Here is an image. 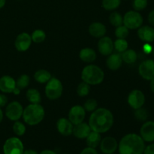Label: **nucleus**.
I'll list each match as a JSON object with an SVG mask.
<instances>
[{"label":"nucleus","mask_w":154,"mask_h":154,"mask_svg":"<svg viewBox=\"0 0 154 154\" xmlns=\"http://www.w3.org/2000/svg\"><path fill=\"white\" fill-rule=\"evenodd\" d=\"M63 84L56 78H51L45 87V95L51 100L59 99L63 94Z\"/></svg>","instance_id":"obj_5"},{"label":"nucleus","mask_w":154,"mask_h":154,"mask_svg":"<svg viewBox=\"0 0 154 154\" xmlns=\"http://www.w3.org/2000/svg\"><path fill=\"white\" fill-rule=\"evenodd\" d=\"M45 109L40 104H30L26 107L23 112V118L29 126L40 123L45 117Z\"/></svg>","instance_id":"obj_3"},{"label":"nucleus","mask_w":154,"mask_h":154,"mask_svg":"<svg viewBox=\"0 0 154 154\" xmlns=\"http://www.w3.org/2000/svg\"><path fill=\"white\" fill-rule=\"evenodd\" d=\"M32 43V38L28 33L22 32L15 39L14 46L18 51H26L29 48Z\"/></svg>","instance_id":"obj_14"},{"label":"nucleus","mask_w":154,"mask_h":154,"mask_svg":"<svg viewBox=\"0 0 154 154\" xmlns=\"http://www.w3.org/2000/svg\"><path fill=\"white\" fill-rule=\"evenodd\" d=\"M121 0H102V7L107 11H114L120 6Z\"/></svg>","instance_id":"obj_28"},{"label":"nucleus","mask_w":154,"mask_h":154,"mask_svg":"<svg viewBox=\"0 0 154 154\" xmlns=\"http://www.w3.org/2000/svg\"><path fill=\"white\" fill-rule=\"evenodd\" d=\"M147 20H148V22L150 23V25L153 26H154V10L151 11L149 13Z\"/></svg>","instance_id":"obj_42"},{"label":"nucleus","mask_w":154,"mask_h":154,"mask_svg":"<svg viewBox=\"0 0 154 154\" xmlns=\"http://www.w3.org/2000/svg\"><path fill=\"white\" fill-rule=\"evenodd\" d=\"M99 147L103 154H113L118 148V143L113 137H105L101 141Z\"/></svg>","instance_id":"obj_12"},{"label":"nucleus","mask_w":154,"mask_h":154,"mask_svg":"<svg viewBox=\"0 0 154 154\" xmlns=\"http://www.w3.org/2000/svg\"><path fill=\"white\" fill-rule=\"evenodd\" d=\"M12 93H13L14 95H17H17H19L20 93V90L19 88H17V87H16V88L14 90V91L12 92Z\"/></svg>","instance_id":"obj_45"},{"label":"nucleus","mask_w":154,"mask_h":154,"mask_svg":"<svg viewBox=\"0 0 154 154\" xmlns=\"http://www.w3.org/2000/svg\"><path fill=\"white\" fill-rule=\"evenodd\" d=\"M30 78L27 75H22L18 78L16 81V87L20 90L26 88L29 84Z\"/></svg>","instance_id":"obj_29"},{"label":"nucleus","mask_w":154,"mask_h":154,"mask_svg":"<svg viewBox=\"0 0 154 154\" xmlns=\"http://www.w3.org/2000/svg\"><path fill=\"white\" fill-rule=\"evenodd\" d=\"M51 78L52 77H51V73L45 69L38 70L34 75L35 80L40 84H45V83L48 82Z\"/></svg>","instance_id":"obj_24"},{"label":"nucleus","mask_w":154,"mask_h":154,"mask_svg":"<svg viewBox=\"0 0 154 154\" xmlns=\"http://www.w3.org/2000/svg\"><path fill=\"white\" fill-rule=\"evenodd\" d=\"M3 120V112L2 111L1 108H0V123H1V122Z\"/></svg>","instance_id":"obj_48"},{"label":"nucleus","mask_w":154,"mask_h":154,"mask_svg":"<svg viewBox=\"0 0 154 154\" xmlns=\"http://www.w3.org/2000/svg\"><path fill=\"white\" fill-rule=\"evenodd\" d=\"M98 106V103L96 99H90L84 103V108L87 111H94Z\"/></svg>","instance_id":"obj_37"},{"label":"nucleus","mask_w":154,"mask_h":154,"mask_svg":"<svg viewBox=\"0 0 154 154\" xmlns=\"http://www.w3.org/2000/svg\"><path fill=\"white\" fill-rule=\"evenodd\" d=\"M26 99L31 104H40L42 97L38 90L36 89H29L26 92Z\"/></svg>","instance_id":"obj_25"},{"label":"nucleus","mask_w":154,"mask_h":154,"mask_svg":"<svg viewBox=\"0 0 154 154\" xmlns=\"http://www.w3.org/2000/svg\"><path fill=\"white\" fill-rule=\"evenodd\" d=\"M101 141H102L101 134L99 132H94V131H91L88 136L86 138L87 147H92V148L96 149V147H99Z\"/></svg>","instance_id":"obj_22"},{"label":"nucleus","mask_w":154,"mask_h":154,"mask_svg":"<svg viewBox=\"0 0 154 154\" xmlns=\"http://www.w3.org/2000/svg\"><path fill=\"white\" fill-rule=\"evenodd\" d=\"M129 29L125 26L124 25H121L117 26L115 30V35L117 38L125 39L129 35Z\"/></svg>","instance_id":"obj_33"},{"label":"nucleus","mask_w":154,"mask_h":154,"mask_svg":"<svg viewBox=\"0 0 154 154\" xmlns=\"http://www.w3.org/2000/svg\"><path fill=\"white\" fill-rule=\"evenodd\" d=\"M122 60L123 62H125L127 64H132L135 63L138 58L137 53L134 50H126L124 52L122 53L121 54Z\"/></svg>","instance_id":"obj_26"},{"label":"nucleus","mask_w":154,"mask_h":154,"mask_svg":"<svg viewBox=\"0 0 154 154\" xmlns=\"http://www.w3.org/2000/svg\"><path fill=\"white\" fill-rule=\"evenodd\" d=\"M13 131L17 136H22L26 132V126L21 122L16 121L13 126Z\"/></svg>","instance_id":"obj_34"},{"label":"nucleus","mask_w":154,"mask_h":154,"mask_svg":"<svg viewBox=\"0 0 154 154\" xmlns=\"http://www.w3.org/2000/svg\"><path fill=\"white\" fill-rule=\"evenodd\" d=\"M73 127V124L71 123L70 120L64 117L59 119L57 123V130L63 136H69L72 135Z\"/></svg>","instance_id":"obj_16"},{"label":"nucleus","mask_w":154,"mask_h":154,"mask_svg":"<svg viewBox=\"0 0 154 154\" xmlns=\"http://www.w3.org/2000/svg\"><path fill=\"white\" fill-rule=\"evenodd\" d=\"M63 154H69V153H63Z\"/></svg>","instance_id":"obj_50"},{"label":"nucleus","mask_w":154,"mask_h":154,"mask_svg":"<svg viewBox=\"0 0 154 154\" xmlns=\"http://www.w3.org/2000/svg\"><path fill=\"white\" fill-rule=\"evenodd\" d=\"M90 87L88 84L84 82L83 81L82 83L79 84L78 86V88H77V93L79 96L81 97H84V96H87V95L90 93Z\"/></svg>","instance_id":"obj_32"},{"label":"nucleus","mask_w":154,"mask_h":154,"mask_svg":"<svg viewBox=\"0 0 154 154\" xmlns=\"http://www.w3.org/2000/svg\"><path fill=\"white\" fill-rule=\"evenodd\" d=\"M135 117L139 121H145L148 117V113H147V110L142 108L141 107V108L135 110Z\"/></svg>","instance_id":"obj_35"},{"label":"nucleus","mask_w":154,"mask_h":154,"mask_svg":"<svg viewBox=\"0 0 154 154\" xmlns=\"http://www.w3.org/2000/svg\"><path fill=\"white\" fill-rule=\"evenodd\" d=\"M109 20L111 25L114 26L116 27L120 26L123 24V17H122V15L118 12L114 11L110 15Z\"/></svg>","instance_id":"obj_27"},{"label":"nucleus","mask_w":154,"mask_h":154,"mask_svg":"<svg viewBox=\"0 0 154 154\" xmlns=\"http://www.w3.org/2000/svg\"><path fill=\"white\" fill-rule=\"evenodd\" d=\"M114 124V116L109 110L101 108L95 110L89 119V126L92 131L105 133L111 129Z\"/></svg>","instance_id":"obj_1"},{"label":"nucleus","mask_w":154,"mask_h":154,"mask_svg":"<svg viewBox=\"0 0 154 154\" xmlns=\"http://www.w3.org/2000/svg\"><path fill=\"white\" fill-rule=\"evenodd\" d=\"M106 27L100 22H95L90 24L89 26V33L93 37L102 38L106 34Z\"/></svg>","instance_id":"obj_20"},{"label":"nucleus","mask_w":154,"mask_h":154,"mask_svg":"<svg viewBox=\"0 0 154 154\" xmlns=\"http://www.w3.org/2000/svg\"><path fill=\"white\" fill-rule=\"evenodd\" d=\"M123 63L121 54H111L106 60V65L108 69L112 71H116L120 69Z\"/></svg>","instance_id":"obj_21"},{"label":"nucleus","mask_w":154,"mask_h":154,"mask_svg":"<svg viewBox=\"0 0 154 154\" xmlns=\"http://www.w3.org/2000/svg\"><path fill=\"white\" fill-rule=\"evenodd\" d=\"M147 3H148L147 0H134L132 6L135 11H139L144 10L147 7Z\"/></svg>","instance_id":"obj_36"},{"label":"nucleus","mask_w":154,"mask_h":154,"mask_svg":"<svg viewBox=\"0 0 154 154\" xmlns=\"http://www.w3.org/2000/svg\"><path fill=\"white\" fill-rule=\"evenodd\" d=\"M114 48L118 53H123L128 48V42L125 39L117 38L114 43Z\"/></svg>","instance_id":"obj_31"},{"label":"nucleus","mask_w":154,"mask_h":154,"mask_svg":"<svg viewBox=\"0 0 154 154\" xmlns=\"http://www.w3.org/2000/svg\"><path fill=\"white\" fill-rule=\"evenodd\" d=\"M8 102V98L5 95L0 94V108L5 106Z\"/></svg>","instance_id":"obj_40"},{"label":"nucleus","mask_w":154,"mask_h":154,"mask_svg":"<svg viewBox=\"0 0 154 154\" xmlns=\"http://www.w3.org/2000/svg\"><path fill=\"white\" fill-rule=\"evenodd\" d=\"M23 154H39L36 150H32V149H29V150H24Z\"/></svg>","instance_id":"obj_43"},{"label":"nucleus","mask_w":154,"mask_h":154,"mask_svg":"<svg viewBox=\"0 0 154 154\" xmlns=\"http://www.w3.org/2000/svg\"><path fill=\"white\" fill-rule=\"evenodd\" d=\"M140 136L146 142L154 141V122L147 121L141 126Z\"/></svg>","instance_id":"obj_15"},{"label":"nucleus","mask_w":154,"mask_h":154,"mask_svg":"<svg viewBox=\"0 0 154 154\" xmlns=\"http://www.w3.org/2000/svg\"><path fill=\"white\" fill-rule=\"evenodd\" d=\"M105 74L101 68L95 65H89L84 68L81 72L83 81L89 85H98L102 83Z\"/></svg>","instance_id":"obj_4"},{"label":"nucleus","mask_w":154,"mask_h":154,"mask_svg":"<svg viewBox=\"0 0 154 154\" xmlns=\"http://www.w3.org/2000/svg\"><path fill=\"white\" fill-rule=\"evenodd\" d=\"M23 112V108L20 102L14 101L9 103L5 109V115L12 121H17L21 118Z\"/></svg>","instance_id":"obj_8"},{"label":"nucleus","mask_w":154,"mask_h":154,"mask_svg":"<svg viewBox=\"0 0 154 154\" xmlns=\"http://www.w3.org/2000/svg\"><path fill=\"white\" fill-rule=\"evenodd\" d=\"M91 129H90L89 124L86 123H81L79 124L75 125L73 127V132L72 134L76 137L77 138L79 139H86L90 132H91Z\"/></svg>","instance_id":"obj_19"},{"label":"nucleus","mask_w":154,"mask_h":154,"mask_svg":"<svg viewBox=\"0 0 154 154\" xmlns=\"http://www.w3.org/2000/svg\"><path fill=\"white\" fill-rule=\"evenodd\" d=\"M145 144L140 135L129 133L121 138L118 144L119 154H143Z\"/></svg>","instance_id":"obj_2"},{"label":"nucleus","mask_w":154,"mask_h":154,"mask_svg":"<svg viewBox=\"0 0 154 154\" xmlns=\"http://www.w3.org/2000/svg\"><path fill=\"white\" fill-rule=\"evenodd\" d=\"M127 100L129 106L136 110L143 107V105H144L145 96L141 90H134L129 94Z\"/></svg>","instance_id":"obj_9"},{"label":"nucleus","mask_w":154,"mask_h":154,"mask_svg":"<svg viewBox=\"0 0 154 154\" xmlns=\"http://www.w3.org/2000/svg\"><path fill=\"white\" fill-rule=\"evenodd\" d=\"M143 154H154V144H151L145 147Z\"/></svg>","instance_id":"obj_39"},{"label":"nucleus","mask_w":154,"mask_h":154,"mask_svg":"<svg viewBox=\"0 0 154 154\" xmlns=\"http://www.w3.org/2000/svg\"><path fill=\"white\" fill-rule=\"evenodd\" d=\"M80 154H99L98 153L97 150L95 148H92V147H87L84 148L82 151L81 152Z\"/></svg>","instance_id":"obj_38"},{"label":"nucleus","mask_w":154,"mask_h":154,"mask_svg":"<svg viewBox=\"0 0 154 154\" xmlns=\"http://www.w3.org/2000/svg\"><path fill=\"white\" fill-rule=\"evenodd\" d=\"M138 35L139 38L146 43L154 41V29L150 26H144L138 28Z\"/></svg>","instance_id":"obj_18"},{"label":"nucleus","mask_w":154,"mask_h":154,"mask_svg":"<svg viewBox=\"0 0 154 154\" xmlns=\"http://www.w3.org/2000/svg\"><path fill=\"white\" fill-rule=\"evenodd\" d=\"M79 57L80 59L85 63H92L96 60V54L92 48H85L80 51Z\"/></svg>","instance_id":"obj_23"},{"label":"nucleus","mask_w":154,"mask_h":154,"mask_svg":"<svg viewBox=\"0 0 154 154\" xmlns=\"http://www.w3.org/2000/svg\"><path fill=\"white\" fill-rule=\"evenodd\" d=\"M5 2L6 0H0V9L4 7L5 5Z\"/></svg>","instance_id":"obj_47"},{"label":"nucleus","mask_w":154,"mask_h":154,"mask_svg":"<svg viewBox=\"0 0 154 154\" xmlns=\"http://www.w3.org/2000/svg\"><path fill=\"white\" fill-rule=\"evenodd\" d=\"M153 48H152V46L149 43H146L144 45V47H143V51L147 54H149L151 52H153Z\"/></svg>","instance_id":"obj_41"},{"label":"nucleus","mask_w":154,"mask_h":154,"mask_svg":"<svg viewBox=\"0 0 154 154\" xmlns=\"http://www.w3.org/2000/svg\"><path fill=\"white\" fill-rule=\"evenodd\" d=\"M24 146L22 141L17 137L8 138L3 145L4 154H23Z\"/></svg>","instance_id":"obj_7"},{"label":"nucleus","mask_w":154,"mask_h":154,"mask_svg":"<svg viewBox=\"0 0 154 154\" xmlns=\"http://www.w3.org/2000/svg\"><path fill=\"white\" fill-rule=\"evenodd\" d=\"M138 72L144 79L147 81L154 79V60H147L143 61L138 67Z\"/></svg>","instance_id":"obj_10"},{"label":"nucleus","mask_w":154,"mask_h":154,"mask_svg":"<svg viewBox=\"0 0 154 154\" xmlns=\"http://www.w3.org/2000/svg\"><path fill=\"white\" fill-rule=\"evenodd\" d=\"M113 154H116V153H113Z\"/></svg>","instance_id":"obj_51"},{"label":"nucleus","mask_w":154,"mask_h":154,"mask_svg":"<svg viewBox=\"0 0 154 154\" xmlns=\"http://www.w3.org/2000/svg\"><path fill=\"white\" fill-rule=\"evenodd\" d=\"M153 57H154V49L153 50Z\"/></svg>","instance_id":"obj_49"},{"label":"nucleus","mask_w":154,"mask_h":154,"mask_svg":"<svg viewBox=\"0 0 154 154\" xmlns=\"http://www.w3.org/2000/svg\"><path fill=\"white\" fill-rule=\"evenodd\" d=\"M114 42L111 38L103 36L100 38L98 42V49L101 54L104 56H109L114 51Z\"/></svg>","instance_id":"obj_13"},{"label":"nucleus","mask_w":154,"mask_h":154,"mask_svg":"<svg viewBox=\"0 0 154 154\" xmlns=\"http://www.w3.org/2000/svg\"><path fill=\"white\" fill-rule=\"evenodd\" d=\"M86 116V111L81 105H75L69 113V120L73 125L79 124L84 121Z\"/></svg>","instance_id":"obj_11"},{"label":"nucleus","mask_w":154,"mask_h":154,"mask_svg":"<svg viewBox=\"0 0 154 154\" xmlns=\"http://www.w3.org/2000/svg\"><path fill=\"white\" fill-rule=\"evenodd\" d=\"M150 90H152V92H153V93H154V79L150 81Z\"/></svg>","instance_id":"obj_46"},{"label":"nucleus","mask_w":154,"mask_h":154,"mask_svg":"<svg viewBox=\"0 0 154 154\" xmlns=\"http://www.w3.org/2000/svg\"><path fill=\"white\" fill-rule=\"evenodd\" d=\"M32 41L35 43H42L46 38V34L41 29H36L32 32L31 35Z\"/></svg>","instance_id":"obj_30"},{"label":"nucleus","mask_w":154,"mask_h":154,"mask_svg":"<svg viewBox=\"0 0 154 154\" xmlns=\"http://www.w3.org/2000/svg\"><path fill=\"white\" fill-rule=\"evenodd\" d=\"M143 24V17L136 11H129L123 16V25L129 29H137Z\"/></svg>","instance_id":"obj_6"},{"label":"nucleus","mask_w":154,"mask_h":154,"mask_svg":"<svg viewBox=\"0 0 154 154\" xmlns=\"http://www.w3.org/2000/svg\"><path fill=\"white\" fill-rule=\"evenodd\" d=\"M16 88V81L9 75H4L0 78V91L4 93H11Z\"/></svg>","instance_id":"obj_17"},{"label":"nucleus","mask_w":154,"mask_h":154,"mask_svg":"<svg viewBox=\"0 0 154 154\" xmlns=\"http://www.w3.org/2000/svg\"><path fill=\"white\" fill-rule=\"evenodd\" d=\"M39 154H57L54 151L51 150H44Z\"/></svg>","instance_id":"obj_44"}]
</instances>
